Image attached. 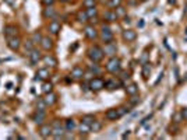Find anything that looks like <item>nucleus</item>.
I'll use <instances>...</instances> for the list:
<instances>
[{
	"label": "nucleus",
	"mask_w": 187,
	"mask_h": 140,
	"mask_svg": "<svg viewBox=\"0 0 187 140\" xmlns=\"http://www.w3.org/2000/svg\"><path fill=\"white\" fill-rule=\"evenodd\" d=\"M88 85H90V90H92V91H101V90L105 89V80L102 77H92L88 81Z\"/></svg>",
	"instance_id": "obj_5"
},
{
	"label": "nucleus",
	"mask_w": 187,
	"mask_h": 140,
	"mask_svg": "<svg viewBox=\"0 0 187 140\" xmlns=\"http://www.w3.org/2000/svg\"><path fill=\"white\" fill-rule=\"evenodd\" d=\"M46 107H48V105H46V102L43 101V98H39L38 102H36V109H38V111H45Z\"/></svg>",
	"instance_id": "obj_39"
},
{
	"label": "nucleus",
	"mask_w": 187,
	"mask_h": 140,
	"mask_svg": "<svg viewBox=\"0 0 187 140\" xmlns=\"http://www.w3.org/2000/svg\"><path fill=\"white\" fill-rule=\"evenodd\" d=\"M48 30H49V32H50L52 35H56V34L60 32L62 24H60V23H59L56 19H52V21L49 23V25H48Z\"/></svg>",
	"instance_id": "obj_12"
},
{
	"label": "nucleus",
	"mask_w": 187,
	"mask_h": 140,
	"mask_svg": "<svg viewBox=\"0 0 187 140\" xmlns=\"http://www.w3.org/2000/svg\"><path fill=\"white\" fill-rule=\"evenodd\" d=\"M105 118L108 119V121H116V119H119L120 116H119V113H117V108H110V109H108L105 112Z\"/></svg>",
	"instance_id": "obj_22"
},
{
	"label": "nucleus",
	"mask_w": 187,
	"mask_h": 140,
	"mask_svg": "<svg viewBox=\"0 0 187 140\" xmlns=\"http://www.w3.org/2000/svg\"><path fill=\"white\" fill-rule=\"evenodd\" d=\"M85 13H87V15H88V21H90L91 19H97V17H98V9H97V6L87 7V9H85Z\"/></svg>",
	"instance_id": "obj_26"
},
{
	"label": "nucleus",
	"mask_w": 187,
	"mask_h": 140,
	"mask_svg": "<svg viewBox=\"0 0 187 140\" xmlns=\"http://www.w3.org/2000/svg\"><path fill=\"white\" fill-rule=\"evenodd\" d=\"M39 134L43 139H48L49 136H52V125H49V123H42V125L39 126Z\"/></svg>",
	"instance_id": "obj_15"
},
{
	"label": "nucleus",
	"mask_w": 187,
	"mask_h": 140,
	"mask_svg": "<svg viewBox=\"0 0 187 140\" xmlns=\"http://www.w3.org/2000/svg\"><path fill=\"white\" fill-rule=\"evenodd\" d=\"M43 101L46 102V105H49V107H52V105H54V104L58 102V95L54 94L53 91L50 93H46L45 97H43Z\"/></svg>",
	"instance_id": "obj_18"
},
{
	"label": "nucleus",
	"mask_w": 187,
	"mask_h": 140,
	"mask_svg": "<svg viewBox=\"0 0 187 140\" xmlns=\"http://www.w3.org/2000/svg\"><path fill=\"white\" fill-rule=\"evenodd\" d=\"M31 39H32V42L35 43H41V39H42V35H41L39 31H35V32L32 34V37H31Z\"/></svg>",
	"instance_id": "obj_35"
},
{
	"label": "nucleus",
	"mask_w": 187,
	"mask_h": 140,
	"mask_svg": "<svg viewBox=\"0 0 187 140\" xmlns=\"http://www.w3.org/2000/svg\"><path fill=\"white\" fill-rule=\"evenodd\" d=\"M87 55H88V58H90V60H91V62H95V63H99V62L102 60L103 58H105L103 49L101 48V46H98V45L91 46V48L88 49Z\"/></svg>",
	"instance_id": "obj_2"
},
{
	"label": "nucleus",
	"mask_w": 187,
	"mask_h": 140,
	"mask_svg": "<svg viewBox=\"0 0 187 140\" xmlns=\"http://www.w3.org/2000/svg\"><path fill=\"white\" fill-rule=\"evenodd\" d=\"M94 76H95V74H94L91 70H87V72H84V79H85V80H91Z\"/></svg>",
	"instance_id": "obj_45"
},
{
	"label": "nucleus",
	"mask_w": 187,
	"mask_h": 140,
	"mask_svg": "<svg viewBox=\"0 0 187 140\" xmlns=\"http://www.w3.org/2000/svg\"><path fill=\"white\" fill-rule=\"evenodd\" d=\"M52 90H53V85H52V83L45 81V83L42 84V91H43V94H46V93H50Z\"/></svg>",
	"instance_id": "obj_38"
},
{
	"label": "nucleus",
	"mask_w": 187,
	"mask_h": 140,
	"mask_svg": "<svg viewBox=\"0 0 187 140\" xmlns=\"http://www.w3.org/2000/svg\"><path fill=\"white\" fill-rule=\"evenodd\" d=\"M149 74H151V66H149V63H142V77H144L145 80L149 77Z\"/></svg>",
	"instance_id": "obj_30"
},
{
	"label": "nucleus",
	"mask_w": 187,
	"mask_h": 140,
	"mask_svg": "<svg viewBox=\"0 0 187 140\" xmlns=\"http://www.w3.org/2000/svg\"><path fill=\"white\" fill-rule=\"evenodd\" d=\"M101 129H102V122L101 121H98V119H95V121L91 123V132H99Z\"/></svg>",
	"instance_id": "obj_31"
},
{
	"label": "nucleus",
	"mask_w": 187,
	"mask_h": 140,
	"mask_svg": "<svg viewBox=\"0 0 187 140\" xmlns=\"http://www.w3.org/2000/svg\"><path fill=\"white\" fill-rule=\"evenodd\" d=\"M28 59H30V63L32 64V66H35V64H38V62L42 60V56H41V52L38 51V49L34 48L32 51L28 53Z\"/></svg>",
	"instance_id": "obj_9"
},
{
	"label": "nucleus",
	"mask_w": 187,
	"mask_h": 140,
	"mask_svg": "<svg viewBox=\"0 0 187 140\" xmlns=\"http://www.w3.org/2000/svg\"><path fill=\"white\" fill-rule=\"evenodd\" d=\"M117 14H116V11L115 10H106L105 13H103V20H105L106 23H115V21H117Z\"/></svg>",
	"instance_id": "obj_16"
},
{
	"label": "nucleus",
	"mask_w": 187,
	"mask_h": 140,
	"mask_svg": "<svg viewBox=\"0 0 187 140\" xmlns=\"http://www.w3.org/2000/svg\"><path fill=\"white\" fill-rule=\"evenodd\" d=\"M81 121L85 122V123H88V125H91V123H92V122L95 121V116L91 115V113H88V115H84V116H82Z\"/></svg>",
	"instance_id": "obj_40"
},
{
	"label": "nucleus",
	"mask_w": 187,
	"mask_h": 140,
	"mask_svg": "<svg viewBox=\"0 0 187 140\" xmlns=\"http://www.w3.org/2000/svg\"><path fill=\"white\" fill-rule=\"evenodd\" d=\"M123 24H124V25H130V24H131V21H130V17H129V15H124Z\"/></svg>",
	"instance_id": "obj_47"
},
{
	"label": "nucleus",
	"mask_w": 187,
	"mask_h": 140,
	"mask_svg": "<svg viewBox=\"0 0 187 140\" xmlns=\"http://www.w3.org/2000/svg\"><path fill=\"white\" fill-rule=\"evenodd\" d=\"M177 130H179V123H175V122H173L172 125L168 128V132H169L170 134H176V133H177Z\"/></svg>",
	"instance_id": "obj_41"
},
{
	"label": "nucleus",
	"mask_w": 187,
	"mask_h": 140,
	"mask_svg": "<svg viewBox=\"0 0 187 140\" xmlns=\"http://www.w3.org/2000/svg\"><path fill=\"white\" fill-rule=\"evenodd\" d=\"M186 34H187V30H186Z\"/></svg>",
	"instance_id": "obj_54"
},
{
	"label": "nucleus",
	"mask_w": 187,
	"mask_h": 140,
	"mask_svg": "<svg viewBox=\"0 0 187 140\" xmlns=\"http://www.w3.org/2000/svg\"><path fill=\"white\" fill-rule=\"evenodd\" d=\"M63 2H67V0H63Z\"/></svg>",
	"instance_id": "obj_53"
},
{
	"label": "nucleus",
	"mask_w": 187,
	"mask_h": 140,
	"mask_svg": "<svg viewBox=\"0 0 187 140\" xmlns=\"http://www.w3.org/2000/svg\"><path fill=\"white\" fill-rule=\"evenodd\" d=\"M123 3V0H108L106 2V6L109 7V9H112V10H115L117 6H120V4Z\"/></svg>",
	"instance_id": "obj_32"
},
{
	"label": "nucleus",
	"mask_w": 187,
	"mask_h": 140,
	"mask_svg": "<svg viewBox=\"0 0 187 140\" xmlns=\"http://www.w3.org/2000/svg\"><path fill=\"white\" fill-rule=\"evenodd\" d=\"M115 11H116V14H117V17H124V15H126V13H127V10H126V7L124 6H117L115 9Z\"/></svg>",
	"instance_id": "obj_36"
},
{
	"label": "nucleus",
	"mask_w": 187,
	"mask_h": 140,
	"mask_svg": "<svg viewBox=\"0 0 187 140\" xmlns=\"http://www.w3.org/2000/svg\"><path fill=\"white\" fill-rule=\"evenodd\" d=\"M121 37H123V39L126 41V42H133L137 38V32L134 30H131V28H126V30L121 32Z\"/></svg>",
	"instance_id": "obj_10"
},
{
	"label": "nucleus",
	"mask_w": 187,
	"mask_h": 140,
	"mask_svg": "<svg viewBox=\"0 0 187 140\" xmlns=\"http://www.w3.org/2000/svg\"><path fill=\"white\" fill-rule=\"evenodd\" d=\"M151 118H152V115H148V116H145V118L141 121V125H145V123H147V122L149 121V119H151Z\"/></svg>",
	"instance_id": "obj_48"
},
{
	"label": "nucleus",
	"mask_w": 187,
	"mask_h": 140,
	"mask_svg": "<svg viewBox=\"0 0 187 140\" xmlns=\"http://www.w3.org/2000/svg\"><path fill=\"white\" fill-rule=\"evenodd\" d=\"M84 72H85V70L82 69L81 66H74L71 69L70 77H71L73 80H81V79H84Z\"/></svg>",
	"instance_id": "obj_11"
},
{
	"label": "nucleus",
	"mask_w": 187,
	"mask_h": 140,
	"mask_svg": "<svg viewBox=\"0 0 187 140\" xmlns=\"http://www.w3.org/2000/svg\"><path fill=\"white\" fill-rule=\"evenodd\" d=\"M21 39H20V37L18 35H15V37H10L7 38V46H9L11 51H18L20 49V46H21Z\"/></svg>",
	"instance_id": "obj_7"
},
{
	"label": "nucleus",
	"mask_w": 187,
	"mask_h": 140,
	"mask_svg": "<svg viewBox=\"0 0 187 140\" xmlns=\"http://www.w3.org/2000/svg\"><path fill=\"white\" fill-rule=\"evenodd\" d=\"M140 62H141V63H147V53H144V55H142V58L140 59Z\"/></svg>",
	"instance_id": "obj_50"
},
{
	"label": "nucleus",
	"mask_w": 187,
	"mask_h": 140,
	"mask_svg": "<svg viewBox=\"0 0 187 140\" xmlns=\"http://www.w3.org/2000/svg\"><path fill=\"white\" fill-rule=\"evenodd\" d=\"M103 53H105L106 56H109V58H110V56H115L116 55V52H117V46H116V43L113 42V41H112V42H109V43H103Z\"/></svg>",
	"instance_id": "obj_8"
},
{
	"label": "nucleus",
	"mask_w": 187,
	"mask_h": 140,
	"mask_svg": "<svg viewBox=\"0 0 187 140\" xmlns=\"http://www.w3.org/2000/svg\"><path fill=\"white\" fill-rule=\"evenodd\" d=\"M180 113H181V116H183V119H184V121L187 122V107H186V108H181Z\"/></svg>",
	"instance_id": "obj_46"
},
{
	"label": "nucleus",
	"mask_w": 187,
	"mask_h": 140,
	"mask_svg": "<svg viewBox=\"0 0 187 140\" xmlns=\"http://www.w3.org/2000/svg\"><path fill=\"white\" fill-rule=\"evenodd\" d=\"M64 134H66V129L62 125L58 119H54L53 123H52V137L53 139H63Z\"/></svg>",
	"instance_id": "obj_3"
},
{
	"label": "nucleus",
	"mask_w": 187,
	"mask_h": 140,
	"mask_svg": "<svg viewBox=\"0 0 187 140\" xmlns=\"http://www.w3.org/2000/svg\"><path fill=\"white\" fill-rule=\"evenodd\" d=\"M130 112V107H127V105H121V107H119L117 108V113H119V116H123V115H126V113H129Z\"/></svg>",
	"instance_id": "obj_37"
},
{
	"label": "nucleus",
	"mask_w": 187,
	"mask_h": 140,
	"mask_svg": "<svg viewBox=\"0 0 187 140\" xmlns=\"http://www.w3.org/2000/svg\"><path fill=\"white\" fill-rule=\"evenodd\" d=\"M126 93H127V95H136V94H138V85L136 84V83H130V84H127L126 85Z\"/></svg>",
	"instance_id": "obj_24"
},
{
	"label": "nucleus",
	"mask_w": 187,
	"mask_h": 140,
	"mask_svg": "<svg viewBox=\"0 0 187 140\" xmlns=\"http://www.w3.org/2000/svg\"><path fill=\"white\" fill-rule=\"evenodd\" d=\"M56 10L53 9V7L52 6H48L46 7V9H43V17H45V19H56Z\"/></svg>",
	"instance_id": "obj_25"
},
{
	"label": "nucleus",
	"mask_w": 187,
	"mask_h": 140,
	"mask_svg": "<svg viewBox=\"0 0 187 140\" xmlns=\"http://www.w3.org/2000/svg\"><path fill=\"white\" fill-rule=\"evenodd\" d=\"M162 76H163V73H161V74H159V77H158V80H157V81H155V85H157L158 83H159L161 80H162Z\"/></svg>",
	"instance_id": "obj_52"
},
{
	"label": "nucleus",
	"mask_w": 187,
	"mask_h": 140,
	"mask_svg": "<svg viewBox=\"0 0 187 140\" xmlns=\"http://www.w3.org/2000/svg\"><path fill=\"white\" fill-rule=\"evenodd\" d=\"M4 35H6V38L15 37V35H18V28L14 24H7L4 27Z\"/></svg>",
	"instance_id": "obj_17"
},
{
	"label": "nucleus",
	"mask_w": 187,
	"mask_h": 140,
	"mask_svg": "<svg viewBox=\"0 0 187 140\" xmlns=\"http://www.w3.org/2000/svg\"><path fill=\"white\" fill-rule=\"evenodd\" d=\"M97 4V0H82V6L87 9V7H94Z\"/></svg>",
	"instance_id": "obj_42"
},
{
	"label": "nucleus",
	"mask_w": 187,
	"mask_h": 140,
	"mask_svg": "<svg viewBox=\"0 0 187 140\" xmlns=\"http://www.w3.org/2000/svg\"><path fill=\"white\" fill-rule=\"evenodd\" d=\"M130 72H127V70H120V72H119V80H120L121 83H126V81H129L130 80Z\"/></svg>",
	"instance_id": "obj_29"
},
{
	"label": "nucleus",
	"mask_w": 187,
	"mask_h": 140,
	"mask_svg": "<svg viewBox=\"0 0 187 140\" xmlns=\"http://www.w3.org/2000/svg\"><path fill=\"white\" fill-rule=\"evenodd\" d=\"M101 41L103 43H109L113 41V32L109 24H102L101 25Z\"/></svg>",
	"instance_id": "obj_4"
},
{
	"label": "nucleus",
	"mask_w": 187,
	"mask_h": 140,
	"mask_svg": "<svg viewBox=\"0 0 187 140\" xmlns=\"http://www.w3.org/2000/svg\"><path fill=\"white\" fill-rule=\"evenodd\" d=\"M105 69H106V72H109L110 74H119V72L121 70V60L116 55L110 56L105 64Z\"/></svg>",
	"instance_id": "obj_1"
},
{
	"label": "nucleus",
	"mask_w": 187,
	"mask_h": 140,
	"mask_svg": "<svg viewBox=\"0 0 187 140\" xmlns=\"http://www.w3.org/2000/svg\"><path fill=\"white\" fill-rule=\"evenodd\" d=\"M120 85H123V83H121L120 80H116V79H110V80H106L105 81V89H108L109 91L117 90Z\"/></svg>",
	"instance_id": "obj_13"
},
{
	"label": "nucleus",
	"mask_w": 187,
	"mask_h": 140,
	"mask_svg": "<svg viewBox=\"0 0 187 140\" xmlns=\"http://www.w3.org/2000/svg\"><path fill=\"white\" fill-rule=\"evenodd\" d=\"M172 121L175 122V123H180L181 121H183V116H181V113H180V111L179 112H176L175 115H173V118H172Z\"/></svg>",
	"instance_id": "obj_43"
},
{
	"label": "nucleus",
	"mask_w": 187,
	"mask_h": 140,
	"mask_svg": "<svg viewBox=\"0 0 187 140\" xmlns=\"http://www.w3.org/2000/svg\"><path fill=\"white\" fill-rule=\"evenodd\" d=\"M43 4H46V6H52V3H53V0H42Z\"/></svg>",
	"instance_id": "obj_51"
},
{
	"label": "nucleus",
	"mask_w": 187,
	"mask_h": 140,
	"mask_svg": "<svg viewBox=\"0 0 187 140\" xmlns=\"http://www.w3.org/2000/svg\"><path fill=\"white\" fill-rule=\"evenodd\" d=\"M77 128L76 122H74V119L73 118H69L66 119V122H64V129H66L67 133H71V132H74V129Z\"/></svg>",
	"instance_id": "obj_23"
},
{
	"label": "nucleus",
	"mask_w": 187,
	"mask_h": 140,
	"mask_svg": "<svg viewBox=\"0 0 187 140\" xmlns=\"http://www.w3.org/2000/svg\"><path fill=\"white\" fill-rule=\"evenodd\" d=\"M77 129H78V132H80V134H87L88 132H91V125H88V123H85V122H80V125L77 126Z\"/></svg>",
	"instance_id": "obj_27"
},
{
	"label": "nucleus",
	"mask_w": 187,
	"mask_h": 140,
	"mask_svg": "<svg viewBox=\"0 0 187 140\" xmlns=\"http://www.w3.org/2000/svg\"><path fill=\"white\" fill-rule=\"evenodd\" d=\"M45 118H46V115H45V111H38L36 109V112L32 115V121L35 122L36 125H42L43 123V121H45Z\"/></svg>",
	"instance_id": "obj_20"
},
{
	"label": "nucleus",
	"mask_w": 187,
	"mask_h": 140,
	"mask_svg": "<svg viewBox=\"0 0 187 140\" xmlns=\"http://www.w3.org/2000/svg\"><path fill=\"white\" fill-rule=\"evenodd\" d=\"M34 48H35V43L32 42V39H28V41H25V42H24V49H25L27 53H30Z\"/></svg>",
	"instance_id": "obj_34"
},
{
	"label": "nucleus",
	"mask_w": 187,
	"mask_h": 140,
	"mask_svg": "<svg viewBox=\"0 0 187 140\" xmlns=\"http://www.w3.org/2000/svg\"><path fill=\"white\" fill-rule=\"evenodd\" d=\"M50 77V72H49V69L48 67H42V69H38V72H36V74H35V81L38 80H46V79H49Z\"/></svg>",
	"instance_id": "obj_14"
},
{
	"label": "nucleus",
	"mask_w": 187,
	"mask_h": 140,
	"mask_svg": "<svg viewBox=\"0 0 187 140\" xmlns=\"http://www.w3.org/2000/svg\"><path fill=\"white\" fill-rule=\"evenodd\" d=\"M88 87H90V85H88V83L81 84V90H82V91H88Z\"/></svg>",
	"instance_id": "obj_49"
},
{
	"label": "nucleus",
	"mask_w": 187,
	"mask_h": 140,
	"mask_svg": "<svg viewBox=\"0 0 187 140\" xmlns=\"http://www.w3.org/2000/svg\"><path fill=\"white\" fill-rule=\"evenodd\" d=\"M82 32H84V35L90 41H94V39H97L98 38V31L94 25H85L84 30H82Z\"/></svg>",
	"instance_id": "obj_6"
},
{
	"label": "nucleus",
	"mask_w": 187,
	"mask_h": 140,
	"mask_svg": "<svg viewBox=\"0 0 187 140\" xmlns=\"http://www.w3.org/2000/svg\"><path fill=\"white\" fill-rule=\"evenodd\" d=\"M77 20H78L80 23H87L88 21V15H87V13H85V9L80 10V11L77 13Z\"/></svg>",
	"instance_id": "obj_33"
},
{
	"label": "nucleus",
	"mask_w": 187,
	"mask_h": 140,
	"mask_svg": "<svg viewBox=\"0 0 187 140\" xmlns=\"http://www.w3.org/2000/svg\"><path fill=\"white\" fill-rule=\"evenodd\" d=\"M42 60L48 67H56L58 66V60H56V58H54L53 55H50V53L42 56Z\"/></svg>",
	"instance_id": "obj_19"
},
{
	"label": "nucleus",
	"mask_w": 187,
	"mask_h": 140,
	"mask_svg": "<svg viewBox=\"0 0 187 140\" xmlns=\"http://www.w3.org/2000/svg\"><path fill=\"white\" fill-rule=\"evenodd\" d=\"M140 102V97L138 95H131V98H130V105H131V107H134V105H137V104Z\"/></svg>",
	"instance_id": "obj_44"
},
{
	"label": "nucleus",
	"mask_w": 187,
	"mask_h": 140,
	"mask_svg": "<svg viewBox=\"0 0 187 140\" xmlns=\"http://www.w3.org/2000/svg\"><path fill=\"white\" fill-rule=\"evenodd\" d=\"M88 70H91L95 76H99L101 73H102V69L99 67V64L98 63H95V62H92L91 64H88Z\"/></svg>",
	"instance_id": "obj_28"
},
{
	"label": "nucleus",
	"mask_w": 187,
	"mask_h": 140,
	"mask_svg": "<svg viewBox=\"0 0 187 140\" xmlns=\"http://www.w3.org/2000/svg\"><path fill=\"white\" fill-rule=\"evenodd\" d=\"M39 45L43 51H50V49L53 48V41H52V38H49V37H42Z\"/></svg>",
	"instance_id": "obj_21"
}]
</instances>
